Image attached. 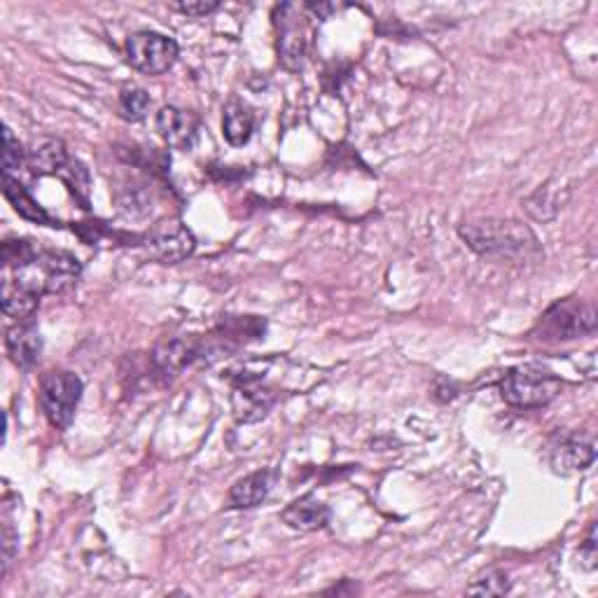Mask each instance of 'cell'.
Listing matches in <instances>:
<instances>
[{
    "label": "cell",
    "mask_w": 598,
    "mask_h": 598,
    "mask_svg": "<svg viewBox=\"0 0 598 598\" xmlns=\"http://www.w3.org/2000/svg\"><path fill=\"white\" fill-rule=\"evenodd\" d=\"M26 159L24 145L19 143V138L12 134L10 127H5V150H3V171L5 176H12V171L19 169Z\"/></svg>",
    "instance_id": "obj_24"
},
{
    "label": "cell",
    "mask_w": 598,
    "mask_h": 598,
    "mask_svg": "<svg viewBox=\"0 0 598 598\" xmlns=\"http://www.w3.org/2000/svg\"><path fill=\"white\" fill-rule=\"evenodd\" d=\"M157 131L166 145L176 150H192L199 138L197 117L176 106H164L157 113Z\"/></svg>",
    "instance_id": "obj_9"
},
{
    "label": "cell",
    "mask_w": 598,
    "mask_h": 598,
    "mask_svg": "<svg viewBox=\"0 0 598 598\" xmlns=\"http://www.w3.org/2000/svg\"><path fill=\"white\" fill-rule=\"evenodd\" d=\"M36 243L29 239H8L3 243V262L10 269H22L38 255Z\"/></svg>",
    "instance_id": "obj_22"
},
{
    "label": "cell",
    "mask_w": 598,
    "mask_h": 598,
    "mask_svg": "<svg viewBox=\"0 0 598 598\" xmlns=\"http://www.w3.org/2000/svg\"><path fill=\"white\" fill-rule=\"evenodd\" d=\"M218 8H220V3H206V0H199V3H178V5H173V10L183 12V15H187V17H206Z\"/></svg>",
    "instance_id": "obj_27"
},
{
    "label": "cell",
    "mask_w": 598,
    "mask_h": 598,
    "mask_svg": "<svg viewBox=\"0 0 598 598\" xmlns=\"http://www.w3.org/2000/svg\"><path fill=\"white\" fill-rule=\"evenodd\" d=\"M82 398V379L68 370L47 372L40 381V407L54 428L66 430L71 426L75 409Z\"/></svg>",
    "instance_id": "obj_4"
},
{
    "label": "cell",
    "mask_w": 598,
    "mask_h": 598,
    "mask_svg": "<svg viewBox=\"0 0 598 598\" xmlns=\"http://www.w3.org/2000/svg\"><path fill=\"white\" fill-rule=\"evenodd\" d=\"M143 248L155 262L178 264L194 253L197 239L180 220H162L145 234Z\"/></svg>",
    "instance_id": "obj_7"
},
{
    "label": "cell",
    "mask_w": 598,
    "mask_h": 598,
    "mask_svg": "<svg viewBox=\"0 0 598 598\" xmlns=\"http://www.w3.org/2000/svg\"><path fill=\"white\" fill-rule=\"evenodd\" d=\"M82 274V264L78 257L66 253V250H38V255L15 271V281L24 285L26 290L43 295H61L71 290Z\"/></svg>",
    "instance_id": "obj_2"
},
{
    "label": "cell",
    "mask_w": 598,
    "mask_h": 598,
    "mask_svg": "<svg viewBox=\"0 0 598 598\" xmlns=\"http://www.w3.org/2000/svg\"><path fill=\"white\" fill-rule=\"evenodd\" d=\"M580 559L584 561V568H587V570L596 568V559H598V554H596V524L589 526L587 538H584L582 547H580Z\"/></svg>",
    "instance_id": "obj_26"
},
{
    "label": "cell",
    "mask_w": 598,
    "mask_h": 598,
    "mask_svg": "<svg viewBox=\"0 0 598 598\" xmlns=\"http://www.w3.org/2000/svg\"><path fill=\"white\" fill-rule=\"evenodd\" d=\"M40 304V297L36 292L26 290L24 285H19L17 281H10V278H5L3 281V311L5 316L15 318V321L24 323L29 321V318L36 314Z\"/></svg>",
    "instance_id": "obj_18"
},
{
    "label": "cell",
    "mask_w": 598,
    "mask_h": 598,
    "mask_svg": "<svg viewBox=\"0 0 598 598\" xmlns=\"http://www.w3.org/2000/svg\"><path fill=\"white\" fill-rule=\"evenodd\" d=\"M255 129V113L253 108L246 106L243 101H229L225 108V117H222V134H225L227 143L236 145H246L253 136Z\"/></svg>",
    "instance_id": "obj_16"
},
{
    "label": "cell",
    "mask_w": 598,
    "mask_h": 598,
    "mask_svg": "<svg viewBox=\"0 0 598 598\" xmlns=\"http://www.w3.org/2000/svg\"><path fill=\"white\" fill-rule=\"evenodd\" d=\"M283 521L295 531L309 533L318 531V528H325L330 521V510L328 505L318 503L316 498H299L295 503H290L283 510Z\"/></svg>",
    "instance_id": "obj_13"
},
{
    "label": "cell",
    "mask_w": 598,
    "mask_h": 598,
    "mask_svg": "<svg viewBox=\"0 0 598 598\" xmlns=\"http://www.w3.org/2000/svg\"><path fill=\"white\" fill-rule=\"evenodd\" d=\"M127 61L143 75H162L178 61L176 40L155 31H138L127 38Z\"/></svg>",
    "instance_id": "obj_5"
},
{
    "label": "cell",
    "mask_w": 598,
    "mask_h": 598,
    "mask_svg": "<svg viewBox=\"0 0 598 598\" xmlns=\"http://www.w3.org/2000/svg\"><path fill=\"white\" fill-rule=\"evenodd\" d=\"M17 542H19L17 531H15V528H12L10 521H5V526H3V573L10 568L12 559H15Z\"/></svg>",
    "instance_id": "obj_25"
},
{
    "label": "cell",
    "mask_w": 598,
    "mask_h": 598,
    "mask_svg": "<svg viewBox=\"0 0 598 598\" xmlns=\"http://www.w3.org/2000/svg\"><path fill=\"white\" fill-rule=\"evenodd\" d=\"M5 351L12 363L22 370H31L43 353V337L29 323H19L5 332Z\"/></svg>",
    "instance_id": "obj_11"
},
{
    "label": "cell",
    "mask_w": 598,
    "mask_h": 598,
    "mask_svg": "<svg viewBox=\"0 0 598 598\" xmlns=\"http://www.w3.org/2000/svg\"><path fill=\"white\" fill-rule=\"evenodd\" d=\"M507 591H510V580L503 570H486L468 587V594L475 596H505Z\"/></svg>",
    "instance_id": "obj_23"
},
{
    "label": "cell",
    "mask_w": 598,
    "mask_h": 598,
    "mask_svg": "<svg viewBox=\"0 0 598 598\" xmlns=\"http://www.w3.org/2000/svg\"><path fill=\"white\" fill-rule=\"evenodd\" d=\"M542 335L545 339H556V342H568L584 335H591L596 330V311L587 302H566L554 304L552 309L542 316Z\"/></svg>",
    "instance_id": "obj_6"
},
{
    "label": "cell",
    "mask_w": 598,
    "mask_h": 598,
    "mask_svg": "<svg viewBox=\"0 0 598 598\" xmlns=\"http://www.w3.org/2000/svg\"><path fill=\"white\" fill-rule=\"evenodd\" d=\"M150 96L141 87H127L120 94V115L129 122H141L148 115Z\"/></svg>",
    "instance_id": "obj_21"
},
{
    "label": "cell",
    "mask_w": 598,
    "mask_h": 598,
    "mask_svg": "<svg viewBox=\"0 0 598 598\" xmlns=\"http://www.w3.org/2000/svg\"><path fill=\"white\" fill-rule=\"evenodd\" d=\"M59 178L64 180L73 197L82 204V208H89V192H92L89 185L92 183H89V171L85 169V164L78 162V159H71V162L64 166V171L59 173Z\"/></svg>",
    "instance_id": "obj_20"
},
{
    "label": "cell",
    "mask_w": 598,
    "mask_h": 598,
    "mask_svg": "<svg viewBox=\"0 0 598 598\" xmlns=\"http://www.w3.org/2000/svg\"><path fill=\"white\" fill-rule=\"evenodd\" d=\"M547 465L556 475H575V472H584L594 463L596 447L591 437L563 433L549 440L545 449Z\"/></svg>",
    "instance_id": "obj_8"
},
{
    "label": "cell",
    "mask_w": 598,
    "mask_h": 598,
    "mask_svg": "<svg viewBox=\"0 0 598 598\" xmlns=\"http://www.w3.org/2000/svg\"><path fill=\"white\" fill-rule=\"evenodd\" d=\"M458 234L475 253L493 260H528L540 253L535 234L517 220L489 218L463 222Z\"/></svg>",
    "instance_id": "obj_1"
},
{
    "label": "cell",
    "mask_w": 598,
    "mask_h": 598,
    "mask_svg": "<svg viewBox=\"0 0 598 598\" xmlns=\"http://www.w3.org/2000/svg\"><path fill=\"white\" fill-rule=\"evenodd\" d=\"M3 192H5V199L10 201L12 208H15V211L22 215L24 220H31V222H36V225H45V227H57L50 215H47L45 208L24 190V185L19 183V180H15L12 176H5Z\"/></svg>",
    "instance_id": "obj_17"
},
{
    "label": "cell",
    "mask_w": 598,
    "mask_h": 598,
    "mask_svg": "<svg viewBox=\"0 0 598 598\" xmlns=\"http://www.w3.org/2000/svg\"><path fill=\"white\" fill-rule=\"evenodd\" d=\"M68 162L71 159H68L66 143L61 138H36L26 150V166H29L33 176H59Z\"/></svg>",
    "instance_id": "obj_10"
},
{
    "label": "cell",
    "mask_w": 598,
    "mask_h": 598,
    "mask_svg": "<svg viewBox=\"0 0 598 598\" xmlns=\"http://www.w3.org/2000/svg\"><path fill=\"white\" fill-rule=\"evenodd\" d=\"M274 472L271 470H260L253 472V475L239 479L229 491V500H232L234 507H257L267 500L271 493V486H274Z\"/></svg>",
    "instance_id": "obj_15"
},
{
    "label": "cell",
    "mask_w": 598,
    "mask_h": 598,
    "mask_svg": "<svg viewBox=\"0 0 598 598\" xmlns=\"http://www.w3.org/2000/svg\"><path fill=\"white\" fill-rule=\"evenodd\" d=\"M201 356V346L197 339H169V342L159 344L155 351V367L164 377L176 374L190 365L194 358Z\"/></svg>",
    "instance_id": "obj_14"
},
{
    "label": "cell",
    "mask_w": 598,
    "mask_h": 598,
    "mask_svg": "<svg viewBox=\"0 0 598 598\" xmlns=\"http://www.w3.org/2000/svg\"><path fill=\"white\" fill-rule=\"evenodd\" d=\"M561 393V379L535 365H524L505 374L500 395L512 407L549 405Z\"/></svg>",
    "instance_id": "obj_3"
},
{
    "label": "cell",
    "mask_w": 598,
    "mask_h": 598,
    "mask_svg": "<svg viewBox=\"0 0 598 598\" xmlns=\"http://www.w3.org/2000/svg\"><path fill=\"white\" fill-rule=\"evenodd\" d=\"M276 395L269 388L257 384H243L234 388L232 393V409L234 419L239 423H255L264 419L269 414L271 405H274Z\"/></svg>",
    "instance_id": "obj_12"
},
{
    "label": "cell",
    "mask_w": 598,
    "mask_h": 598,
    "mask_svg": "<svg viewBox=\"0 0 598 598\" xmlns=\"http://www.w3.org/2000/svg\"><path fill=\"white\" fill-rule=\"evenodd\" d=\"M281 36H278V52L288 68L302 66L304 57V33L299 31V22L295 17L281 19Z\"/></svg>",
    "instance_id": "obj_19"
}]
</instances>
